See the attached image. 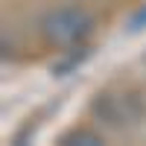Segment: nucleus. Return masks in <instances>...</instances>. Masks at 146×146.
Masks as SVG:
<instances>
[{
	"label": "nucleus",
	"instance_id": "obj_1",
	"mask_svg": "<svg viewBox=\"0 0 146 146\" xmlns=\"http://www.w3.org/2000/svg\"><path fill=\"white\" fill-rule=\"evenodd\" d=\"M88 32H91V15L85 9H76V6L53 9L50 15H44V21H41L44 41L50 47H58V50L79 44Z\"/></svg>",
	"mask_w": 146,
	"mask_h": 146
},
{
	"label": "nucleus",
	"instance_id": "obj_2",
	"mask_svg": "<svg viewBox=\"0 0 146 146\" xmlns=\"http://www.w3.org/2000/svg\"><path fill=\"white\" fill-rule=\"evenodd\" d=\"M94 143H102L100 135H91V131H76V135H67L62 140V146H94Z\"/></svg>",
	"mask_w": 146,
	"mask_h": 146
},
{
	"label": "nucleus",
	"instance_id": "obj_3",
	"mask_svg": "<svg viewBox=\"0 0 146 146\" xmlns=\"http://www.w3.org/2000/svg\"><path fill=\"white\" fill-rule=\"evenodd\" d=\"M143 27H146V6L137 12L135 18H131V29H143Z\"/></svg>",
	"mask_w": 146,
	"mask_h": 146
}]
</instances>
